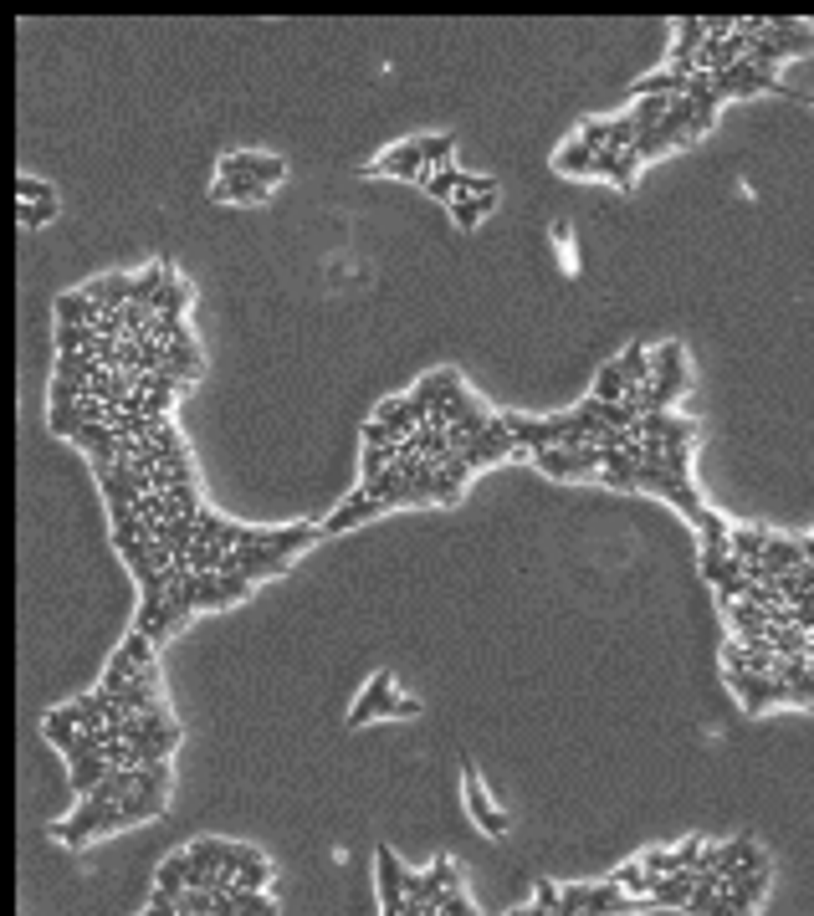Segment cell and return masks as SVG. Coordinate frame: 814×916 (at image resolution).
<instances>
[{
	"label": "cell",
	"instance_id": "obj_1",
	"mask_svg": "<svg viewBox=\"0 0 814 916\" xmlns=\"http://www.w3.org/2000/svg\"><path fill=\"white\" fill-rule=\"evenodd\" d=\"M420 712V702L415 696H395V681H390V671H374V681H369V691L354 702V712H349V727H364V722H374V717H415Z\"/></svg>",
	"mask_w": 814,
	"mask_h": 916
},
{
	"label": "cell",
	"instance_id": "obj_2",
	"mask_svg": "<svg viewBox=\"0 0 814 916\" xmlns=\"http://www.w3.org/2000/svg\"><path fill=\"white\" fill-rule=\"evenodd\" d=\"M687 389V354L681 343H661L651 359V410H671Z\"/></svg>",
	"mask_w": 814,
	"mask_h": 916
},
{
	"label": "cell",
	"instance_id": "obj_3",
	"mask_svg": "<svg viewBox=\"0 0 814 916\" xmlns=\"http://www.w3.org/2000/svg\"><path fill=\"white\" fill-rule=\"evenodd\" d=\"M461 789H466V809H471V819L482 824V835H507V814L482 794V783H477V768H471V758L461 763Z\"/></svg>",
	"mask_w": 814,
	"mask_h": 916
},
{
	"label": "cell",
	"instance_id": "obj_4",
	"mask_svg": "<svg viewBox=\"0 0 814 916\" xmlns=\"http://www.w3.org/2000/svg\"><path fill=\"white\" fill-rule=\"evenodd\" d=\"M221 174H246V180H256V185H277L282 174H287V164L277 159V154H251V149H236V154H221Z\"/></svg>",
	"mask_w": 814,
	"mask_h": 916
},
{
	"label": "cell",
	"instance_id": "obj_5",
	"mask_svg": "<svg viewBox=\"0 0 814 916\" xmlns=\"http://www.w3.org/2000/svg\"><path fill=\"white\" fill-rule=\"evenodd\" d=\"M369 174H395V180H425V159H420V139H405V144H395V149H384L374 164H369Z\"/></svg>",
	"mask_w": 814,
	"mask_h": 916
},
{
	"label": "cell",
	"instance_id": "obj_6",
	"mask_svg": "<svg viewBox=\"0 0 814 916\" xmlns=\"http://www.w3.org/2000/svg\"><path fill=\"white\" fill-rule=\"evenodd\" d=\"M379 512H390V507L374 502V497H364V492H354L338 512H328V517H323V533H344V528H354V522H369V517H379Z\"/></svg>",
	"mask_w": 814,
	"mask_h": 916
},
{
	"label": "cell",
	"instance_id": "obj_7",
	"mask_svg": "<svg viewBox=\"0 0 814 916\" xmlns=\"http://www.w3.org/2000/svg\"><path fill=\"white\" fill-rule=\"evenodd\" d=\"M625 395H630V379H625L620 359H610L605 369L594 374V400H599V405H620Z\"/></svg>",
	"mask_w": 814,
	"mask_h": 916
},
{
	"label": "cell",
	"instance_id": "obj_8",
	"mask_svg": "<svg viewBox=\"0 0 814 916\" xmlns=\"http://www.w3.org/2000/svg\"><path fill=\"white\" fill-rule=\"evenodd\" d=\"M216 200H241V205H256V200H267L272 190L267 185H256V180H246V174H221L216 180V190H210Z\"/></svg>",
	"mask_w": 814,
	"mask_h": 916
},
{
	"label": "cell",
	"instance_id": "obj_9",
	"mask_svg": "<svg viewBox=\"0 0 814 916\" xmlns=\"http://www.w3.org/2000/svg\"><path fill=\"white\" fill-rule=\"evenodd\" d=\"M103 308L98 302H88L82 292H62L57 297V323H72V328H93V318H98Z\"/></svg>",
	"mask_w": 814,
	"mask_h": 916
},
{
	"label": "cell",
	"instance_id": "obj_10",
	"mask_svg": "<svg viewBox=\"0 0 814 916\" xmlns=\"http://www.w3.org/2000/svg\"><path fill=\"white\" fill-rule=\"evenodd\" d=\"M420 190L431 195V200H441V205L451 210V200L461 195V169H456V164H451V169H431V174L420 180Z\"/></svg>",
	"mask_w": 814,
	"mask_h": 916
},
{
	"label": "cell",
	"instance_id": "obj_11",
	"mask_svg": "<svg viewBox=\"0 0 814 916\" xmlns=\"http://www.w3.org/2000/svg\"><path fill=\"white\" fill-rule=\"evenodd\" d=\"M185 876H190V850H175V855L154 870V886L169 891V896H180L185 891Z\"/></svg>",
	"mask_w": 814,
	"mask_h": 916
},
{
	"label": "cell",
	"instance_id": "obj_12",
	"mask_svg": "<svg viewBox=\"0 0 814 916\" xmlns=\"http://www.w3.org/2000/svg\"><path fill=\"white\" fill-rule=\"evenodd\" d=\"M118 768L108 758H88V763H72V794H93L103 778H113Z\"/></svg>",
	"mask_w": 814,
	"mask_h": 916
},
{
	"label": "cell",
	"instance_id": "obj_13",
	"mask_svg": "<svg viewBox=\"0 0 814 916\" xmlns=\"http://www.w3.org/2000/svg\"><path fill=\"white\" fill-rule=\"evenodd\" d=\"M164 814V799H144V794H128L118 804V830H128V824H144V819H159Z\"/></svg>",
	"mask_w": 814,
	"mask_h": 916
},
{
	"label": "cell",
	"instance_id": "obj_14",
	"mask_svg": "<svg viewBox=\"0 0 814 916\" xmlns=\"http://www.w3.org/2000/svg\"><path fill=\"white\" fill-rule=\"evenodd\" d=\"M451 154H456V139H451V134H420V159H425V169H451Z\"/></svg>",
	"mask_w": 814,
	"mask_h": 916
},
{
	"label": "cell",
	"instance_id": "obj_15",
	"mask_svg": "<svg viewBox=\"0 0 814 916\" xmlns=\"http://www.w3.org/2000/svg\"><path fill=\"white\" fill-rule=\"evenodd\" d=\"M190 865L195 870H226V840H216V835L195 840L190 845Z\"/></svg>",
	"mask_w": 814,
	"mask_h": 916
},
{
	"label": "cell",
	"instance_id": "obj_16",
	"mask_svg": "<svg viewBox=\"0 0 814 916\" xmlns=\"http://www.w3.org/2000/svg\"><path fill=\"white\" fill-rule=\"evenodd\" d=\"M553 169H559V174H594V149H584V144L574 139L569 149L553 154Z\"/></svg>",
	"mask_w": 814,
	"mask_h": 916
},
{
	"label": "cell",
	"instance_id": "obj_17",
	"mask_svg": "<svg viewBox=\"0 0 814 916\" xmlns=\"http://www.w3.org/2000/svg\"><path fill=\"white\" fill-rule=\"evenodd\" d=\"M231 906H236V916H277V901L262 891H231Z\"/></svg>",
	"mask_w": 814,
	"mask_h": 916
},
{
	"label": "cell",
	"instance_id": "obj_18",
	"mask_svg": "<svg viewBox=\"0 0 814 916\" xmlns=\"http://www.w3.org/2000/svg\"><path fill=\"white\" fill-rule=\"evenodd\" d=\"M52 200H57V190L47 180H31V174L16 180V205H52Z\"/></svg>",
	"mask_w": 814,
	"mask_h": 916
},
{
	"label": "cell",
	"instance_id": "obj_19",
	"mask_svg": "<svg viewBox=\"0 0 814 916\" xmlns=\"http://www.w3.org/2000/svg\"><path fill=\"white\" fill-rule=\"evenodd\" d=\"M620 369H625L630 384H651V359H646V348H640V343H630L620 354Z\"/></svg>",
	"mask_w": 814,
	"mask_h": 916
},
{
	"label": "cell",
	"instance_id": "obj_20",
	"mask_svg": "<svg viewBox=\"0 0 814 916\" xmlns=\"http://www.w3.org/2000/svg\"><path fill=\"white\" fill-rule=\"evenodd\" d=\"M256 865H267V855L262 850H251V845H231L226 840V870L236 876V870H256Z\"/></svg>",
	"mask_w": 814,
	"mask_h": 916
},
{
	"label": "cell",
	"instance_id": "obj_21",
	"mask_svg": "<svg viewBox=\"0 0 814 916\" xmlns=\"http://www.w3.org/2000/svg\"><path fill=\"white\" fill-rule=\"evenodd\" d=\"M451 215H456V226H461V231H471V226H477L487 210H482V200H471V195H456V200H451Z\"/></svg>",
	"mask_w": 814,
	"mask_h": 916
},
{
	"label": "cell",
	"instance_id": "obj_22",
	"mask_svg": "<svg viewBox=\"0 0 814 916\" xmlns=\"http://www.w3.org/2000/svg\"><path fill=\"white\" fill-rule=\"evenodd\" d=\"M118 650H123L128 661H139V666H154V640H149V635H134V630H128V640H123Z\"/></svg>",
	"mask_w": 814,
	"mask_h": 916
},
{
	"label": "cell",
	"instance_id": "obj_23",
	"mask_svg": "<svg viewBox=\"0 0 814 916\" xmlns=\"http://www.w3.org/2000/svg\"><path fill=\"white\" fill-rule=\"evenodd\" d=\"M267 876H272V865H256V870H236V876H231V891H262V886H267Z\"/></svg>",
	"mask_w": 814,
	"mask_h": 916
},
{
	"label": "cell",
	"instance_id": "obj_24",
	"mask_svg": "<svg viewBox=\"0 0 814 916\" xmlns=\"http://www.w3.org/2000/svg\"><path fill=\"white\" fill-rule=\"evenodd\" d=\"M52 215H57V200L52 205H16V221L21 226H47Z\"/></svg>",
	"mask_w": 814,
	"mask_h": 916
},
{
	"label": "cell",
	"instance_id": "obj_25",
	"mask_svg": "<svg viewBox=\"0 0 814 916\" xmlns=\"http://www.w3.org/2000/svg\"><path fill=\"white\" fill-rule=\"evenodd\" d=\"M589 896H594V886H564V906H559V916H564V911H584V906H589Z\"/></svg>",
	"mask_w": 814,
	"mask_h": 916
},
{
	"label": "cell",
	"instance_id": "obj_26",
	"mask_svg": "<svg viewBox=\"0 0 814 916\" xmlns=\"http://www.w3.org/2000/svg\"><path fill=\"white\" fill-rule=\"evenodd\" d=\"M538 906H548L553 916H559V906H564V891L553 886V881H538Z\"/></svg>",
	"mask_w": 814,
	"mask_h": 916
},
{
	"label": "cell",
	"instance_id": "obj_27",
	"mask_svg": "<svg viewBox=\"0 0 814 916\" xmlns=\"http://www.w3.org/2000/svg\"><path fill=\"white\" fill-rule=\"evenodd\" d=\"M364 446H395V435H390V425H379V420H369V425H364Z\"/></svg>",
	"mask_w": 814,
	"mask_h": 916
},
{
	"label": "cell",
	"instance_id": "obj_28",
	"mask_svg": "<svg viewBox=\"0 0 814 916\" xmlns=\"http://www.w3.org/2000/svg\"><path fill=\"white\" fill-rule=\"evenodd\" d=\"M809 702H814V676L799 681V686H789V707H809Z\"/></svg>",
	"mask_w": 814,
	"mask_h": 916
},
{
	"label": "cell",
	"instance_id": "obj_29",
	"mask_svg": "<svg viewBox=\"0 0 814 916\" xmlns=\"http://www.w3.org/2000/svg\"><path fill=\"white\" fill-rule=\"evenodd\" d=\"M507 916H553V911H548V906H538V901H533V906H518V911H507Z\"/></svg>",
	"mask_w": 814,
	"mask_h": 916
}]
</instances>
